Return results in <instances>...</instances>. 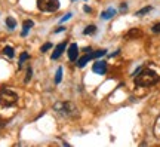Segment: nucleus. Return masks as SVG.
<instances>
[{
    "instance_id": "obj_1",
    "label": "nucleus",
    "mask_w": 160,
    "mask_h": 147,
    "mask_svg": "<svg viewBox=\"0 0 160 147\" xmlns=\"http://www.w3.org/2000/svg\"><path fill=\"white\" fill-rule=\"evenodd\" d=\"M134 77H135L134 79L135 85L136 86H142V88L153 86L154 83H157L160 80V76L151 69H141Z\"/></svg>"
},
{
    "instance_id": "obj_2",
    "label": "nucleus",
    "mask_w": 160,
    "mask_h": 147,
    "mask_svg": "<svg viewBox=\"0 0 160 147\" xmlns=\"http://www.w3.org/2000/svg\"><path fill=\"white\" fill-rule=\"evenodd\" d=\"M18 104V94L12 89L3 88L0 89V105L2 107H14Z\"/></svg>"
},
{
    "instance_id": "obj_3",
    "label": "nucleus",
    "mask_w": 160,
    "mask_h": 147,
    "mask_svg": "<svg viewBox=\"0 0 160 147\" xmlns=\"http://www.w3.org/2000/svg\"><path fill=\"white\" fill-rule=\"evenodd\" d=\"M53 109L59 112L61 114H64V116H67L70 119H74L79 116V112H77V107L74 104L71 103V101H65V103H57L53 104Z\"/></svg>"
},
{
    "instance_id": "obj_4",
    "label": "nucleus",
    "mask_w": 160,
    "mask_h": 147,
    "mask_svg": "<svg viewBox=\"0 0 160 147\" xmlns=\"http://www.w3.org/2000/svg\"><path fill=\"white\" fill-rule=\"evenodd\" d=\"M37 8L42 12H57L59 9V0H37Z\"/></svg>"
},
{
    "instance_id": "obj_5",
    "label": "nucleus",
    "mask_w": 160,
    "mask_h": 147,
    "mask_svg": "<svg viewBox=\"0 0 160 147\" xmlns=\"http://www.w3.org/2000/svg\"><path fill=\"white\" fill-rule=\"evenodd\" d=\"M92 71L96 73V74H105V73H107V62L104 60L95 61L92 66Z\"/></svg>"
},
{
    "instance_id": "obj_6",
    "label": "nucleus",
    "mask_w": 160,
    "mask_h": 147,
    "mask_svg": "<svg viewBox=\"0 0 160 147\" xmlns=\"http://www.w3.org/2000/svg\"><path fill=\"white\" fill-rule=\"evenodd\" d=\"M67 49V42H61L59 45H57V48L53 49V54H52V60H58L59 57L64 54V51Z\"/></svg>"
},
{
    "instance_id": "obj_7",
    "label": "nucleus",
    "mask_w": 160,
    "mask_h": 147,
    "mask_svg": "<svg viewBox=\"0 0 160 147\" xmlns=\"http://www.w3.org/2000/svg\"><path fill=\"white\" fill-rule=\"evenodd\" d=\"M77 58H79V46L77 43H71L68 46V60L77 61Z\"/></svg>"
},
{
    "instance_id": "obj_8",
    "label": "nucleus",
    "mask_w": 160,
    "mask_h": 147,
    "mask_svg": "<svg viewBox=\"0 0 160 147\" xmlns=\"http://www.w3.org/2000/svg\"><path fill=\"white\" fill-rule=\"evenodd\" d=\"M91 60H93V57H92V54H88V55H83L82 58H79V60L76 61V64H77V67L79 69H83L84 66L89 62Z\"/></svg>"
},
{
    "instance_id": "obj_9",
    "label": "nucleus",
    "mask_w": 160,
    "mask_h": 147,
    "mask_svg": "<svg viewBox=\"0 0 160 147\" xmlns=\"http://www.w3.org/2000/svg\"><path fill=\"white\" fill-rule=\"evenodd\" d=\"M117 14V10L114 8H108V9H105L104 12L101 14V19H111V18L114 17Z\"/></svg>"
},
{
    "instance_id": "obj_10",
    "label": "nucleus",
    "mask_w": 160,
    "mask_h": 147,
    "mask_svg": "<svg viewBox=\"0 0 160 147\" xmlns=\"http://www.w3.org/2000/svg\"><path fill=\"white\" fill-rule=\"evenodd\" d=\"M34 26V22L31 21V19H25L24 21V24H22V27H24V30H22V33H21V36L22 37H25L27 34H28V31H30V28Z\"/></svg>"
},
{
    "instance_id": "obj_11",
    "label": "nucleus",
    "mask_w": 160,
    "mask_h": 147,
    "mask_svg": "<svg viewBox=\"0 0 160 147\" xmlns=\"http://www.w3.org/2000/svg\"><path fill=\"white\" fill-rule=\"evenodd\" d=\"M141 34H142V33H141V30H139V28H132V30H129V31H127L125 37H126V39H135V37H139Z\"/></svg>"
},
{
    "instance_id": "obj_12",
    "label": "nucleus",
    "mask_w": 160,
    "mask_h": 147,
    "mask_svg": "<svg viewBox=\"0 0 160 147\" xmlns=\"http://www.w3.org/2000/svg\"><path fill=\"white\" fill-rule=\"evenodd\" d=\"M96 33V26H93V24H91V26H88L86 28L83 30V34L84 36H89V34H95Z\"/></svg>"
},
{
    "instance_id": "obj_13",
    "label": "nucleus",
    "mask_w": 160,
    "mask_h": 147,
    "mask_svg": "<svg viewBox=\"0 0 160 147\" xmlns=\"http://www.w3.org/2000/svg\"><path fill=\"white\" fill-rule=\"evenodd\" d=\"M6 26H8L9 30H15V27H17V21H15V18H12V17L6 18Z\"/></svg>"
},
{
    "instance_id": "obj_14",
    "label": "nucleus",
    "mask_w": 160,
    "mask_h": 147,
    "mask_svg": "<svg viewBox=\"0 0 160 147\" xmlns=\"http://www.w3.org/2000/svg\"><path fill=\"white\" fill-rule=\"evenodd\" d=\"M150 10H153V6H145V8L139 9V10H136V17H141V15H145V14H148Z\"/></svg>"
},
{
    "instance_id": "obj_15",
    "label": "nucleus",
    "mask_w": 160,
    "mask_h": 147,
    "mask_svg": "<svg viewBox=\"0 0 160 147\" xmlns=\"http://www.w3.org/2000/svg\"><path fill=\"white\" fill-rule=\"evenodd\" d=\"M3 54L9 57V58H14V55H15V51H14V48L12 46H6L5 49H3Z\"/></svg>"
},
{
    "instance_id": "obj_16",
    "label": "nucleus",
    "mask_w": 160,
    "mask_h": 147,
    "mask_svg": "<svg viewBox=\"0 0 160 147\" xmlns=\"http://www.w3.org/2000/svg\"><path fill=\"white\" fill-rule=\"evenodd\" d=\"M28 58H30V54H28V52H22V54H21V57H19V62H18V64H19V69L22 67V64H24Z\"/></svg>"
},
{
    "instance_id": "obj_17",
    "label": "nucleus",
    "mask_w": 160,
    "mask_h": 147,
    "mask_svg": "<svg viewBox=\"0 0 160 147\" xmlns=\"http://www.w3.org/2000/svg\"><path fill=\"white\" fill-rule=\"evenodd\" d=\"M61 80H62V67H58L57 73H55V83L58 85Z\"/></svg>"
},
{
    "instance_id": "obj_18",
    "label": "nucleus",
    "mask_w": 160,
    "mask_h": 147,
    "mask_svg": "<svg viewBox=\"0 0 160 147\" xmlns=\"http://www.w3.org/2000/svg\"><path fill=\"white\" fill-rule=\"evenodd\" d=\"M31 76H33V67H31V66H28V67H27V74H25L24 82H25V83H28V82L31 80Z\"/></svg>"
},
{
    "instance_id": "obj_19",
    "label": "nucleus",
    "mask_w": 160,
    "mask_h": 147,
    "mask_svg": "<svg viewBox=\"0 0 160 147\" xmlns=\"http://www.w3.org/2000/svg\"><path fill=\"white\" fill-rule=\"evenodd\" d=\"M105 54H107V51H105V49H100V51L92 52V57H93V60H96V58H101V57H104Z\"/></svg>"
},
{
    "instance_id": "obj_20",
    "label": "nucleus",
    "mask_w": 160,
    "mask_h": 147,
    "mask_svg": "<svg viewBox=\"0 0 160 147\" xmlns=\"http://www.w3.org/2000/svg\"><path fill=\"white\" fill-rule=\"evenodd\" d=\"M51 48H52V43H51V42H48V43H45V45L40 46V52H48Z\"/></svg>"
},
{
    "instance_id": "obj_21",
    "label": "nucleus",
    "mask_w": 160,
    "mask_h": 147,
    "mask_svg": "<svg viewBox=\"0 0 160 147\" xmlns=\"http://www.w3.org/2000/svg\"><path fill=\"white\" fill-rule=\"evenodd\" d=\"M71 17H73V14H71V12H68V14H65L64 17L61 18V22H65V21H68V19H70Z\"/></svg>"
},
{
    "instance_id": "obj_22",
    "label": "nucleus",
    "mask_w": 160,
    "mask_h": 147,
    "mask_svg": "<svg viewBox=\"0 0 160 147\" xmlns=\"http://www.w3.org/2000/svg\"><path fill=\"white\" fill-rule=\"evenodd\" d=\"M151 31L153 33H160V22L159 24H154V26L151 27Z\"/></svg>"
},
{
    "instance_id": "obj_23",
    "label": "nucleus",
    "mask_w": 160,
    "mask_h": 147,
    "mask_svg": "<svg viewBox=\"0 0 160 147\" xmlns=\"http://www.w3.org/2000/svg\"><path fill=\"white\" fill-rule=\"evenodd\" d=\"M127 10V3H122L120 5V12H126Z\"/></svg>"
},
{
    "instance_id": "obj_24",
    "label": "nucleus",
    "mask_w": 160,
    "mask_h": 147,
    "mask_svg": "<svg viewBox=\"0 0 160 147\" xmlns=\"http://www.w3.org/2000/svg\"><path fill=\"white\" fill-rule=\"evenodd\" d=\"M64 30H65V28H64V27H57V28H55V30H53V33H55V34H57V33H61V31H64Z\"/></svg>"
},
{
    "instance_id": "obj_25",
    "label": "nucleus",
    "mask_w": 160,
    "mask_h": 147,
    "mask_svg": "<svg viewBox=\"0 0 160 147\" xmlns=\"http://www.w3.org/2000/svg\"><path fill=\"white\" fill-rule=\"evenodd\" d=\"M83 10H84V12H86V14H91V12H92V8L86 5V6H84V8H83Z\"/></svg>"
},
{
    "instance_id": "obj_26",
    "label": "nucleus",
    "mask_w": 160,
    "mask_h": 147,
    "mask_svg": "<svg viewBox=\"0 0 160 147\" xmlns=\"http://www.w3.org/2000/svg\"><path fill=\"white\" fill-rule=\"evenodd\" d=\"M3 128H5V123H3V122H0V132H2V129H3Z\"/></svg>"
},
{
    "instance_id": "obj_27",
    "label": "nucleus",
    "mask_w": 160,
    "mask_h": 147,
    "mask_svg": "<svg viewBox=\"0 0 160 147\" xmlns=\"http://www.w3.org/2000/svg\"><path fill=\"white\" fill-rule=\"evenodd\" d=\"M73 2H74V0H73Z\"/></svg>"
}]
</instances>
